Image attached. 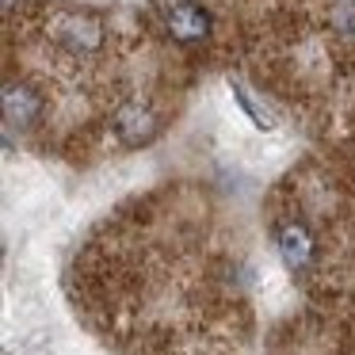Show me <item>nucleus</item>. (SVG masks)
I'll return each mask as SVG.
<instances>
[{
  "label": "nucleus",
  "mask_w": 355,
  "mask_h": 355,
  "mask_svg": "<svg viewBox=\"0 0 355 355\" xmlns=\"http://www.w3.org/2000/svg\"><path fill=\"white\" fill-rule=\"evenodd\" d=\"M161 16L176 42H202L210 35V12L195 0H161Z\"/></svg>",
  "instance_id": "nucleus-1"
},
{
  "label": "nucleus",
  "mask_w": 355,
  "mask_h": 355,
  "mask_svg": "<svg viewBox=\"0 0 355 355\" xmlns=\"http://www.w3.org/2000/svg\"><path fill=\"white\" fill-rule=\"evenodd\" d=\"M275 248H279V256H283V263L294 271V275H306L309 268H313V260H317V241H313V233L306 230L302 222H279L275 225Z\"/></svg>",
  "instance_id": "nucleus-2"
},
{
  "label": "nucleus",
  "mask_w": 355,
  "mask_h": 355,
  "mask_svg": "<svg viewBox=\"0 0 355 355\" xmlns=\"http://www.w3.org/2000/svg\"><path fill=\"white\" fill-rule=\"evenodd\" d=\"M42 96L35 92L31 85H8L4 88V123H8V130H31L35 123L42 119Z\"/></svg>",
  "instance_id": "nucleus-3"
},
{
  "label": "nucleus",
  "mask_w": 355,
  "mask_h": 355,
  "mask_svg": "<svg viewBox=\"0 0 355 355\" xmlns=\"http://www.w3.org/2000/svg\"><path fill=\"white\" fill-rule=\"evenodd\" d=\"M58 39L73 50V54H96L103 46V24L88 12H73L58 24Z\"/></svg>",
  "instance_id": "nucleus-4"
},
{
  "label": "nucleus",
  "mask_w": 355,
  "mask_h": 355,
  "mask_svg": "<svg viewBox=\"0 0 355 355\" xmlns=\"http://www.w3.org/2000/svg\"><path fill=\"white\" fill-rule=\"evenodd\" d=\"M157 130H161V123H157V115L146 103H130V107H123L115 119V134L126 146H146V141L157 138Z\"/></svg>",
  "instance_id": "nucleus-5"
},
{
  "label": "nucleus",
  "mask_w": 355,
  "mask_h": 355,
  "mask_svg": "<svg viewBox=\"0 0 355 355\" xmlns=\"http://www.w3.org/2000/svg\"><path fill=\"white\" fill-rule=\"evenodd\" d=\"M233 96H237V103L248 111V119H252V123L260 126V130H263V126H271V111H268V107H260V103H256L252 96H248V88L233 85Z\"/></svg>",
  "instance_id": "nucleus-6"
},
{
  "label": "nucleus",
  "mask_w": 355,
  "mask_h": 355,
  "mask_svg": "<svg viewBox=\"0 0 355 355\" xmlns=\"http://www.w3.org/2000/svg\"><path fill=\"white\" fill-rule=\"evenodd\" d=\"M332 24H336L340 35H352L355 39V0H340L332 8Z\"/></svg>",
  "instance_id": "nucleus-7"
}]
</instances>
